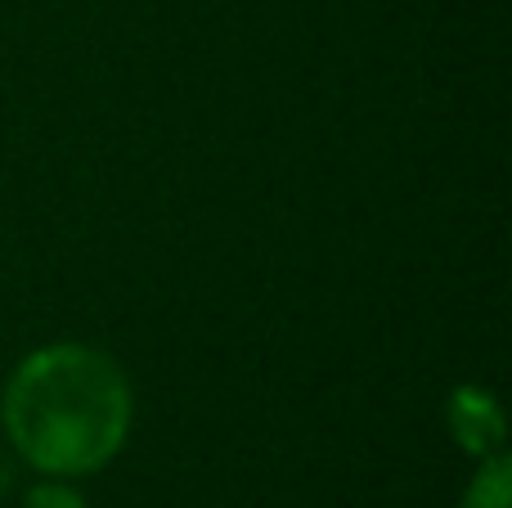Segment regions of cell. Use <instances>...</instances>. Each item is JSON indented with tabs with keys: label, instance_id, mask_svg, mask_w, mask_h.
Wrapping results in <instances>:
<instances>
[{
	"label": "cell",
	"instance_id": "obj_4",
	"mask_svg": "<svg viewBox=\"0 0 512 508\" xmlns=\"http://www.w3.org/2000/svg\"><path fill=\"white\" fill-rule=\"evenodd\" d=\"M27 508H86V504H81L68 486H36V491L27 495Z\"/></svg>",
	"mask_w": 512,
	"mask_h": 508
},
{
	"label": "cell",
	"instance_id": "obj_3",
	"mask_svg": "<svg viewBox=\"0 0 512 508\" xmlns=\"http://www.w3.org/2000/svg\"><path fill=\"white\" fill-rule=\"evenodd\" d=\"M463 508H508V464L504 459H495V464H486V473H477Z\"/></svg>",
	"mask_w": 512,
	"mask_h": 508
},
{
	"label": "cell",
	"instance_id": "obj_2",
	"mask_svg": "<svg viewBox=\"0 0 512 508\" xmlns=\"http://www.w3.org/2000/svg\"><path fill=\"white\" fill-rule=\"evenodd\" d=\"M450 423L454 432H459V441L468 450H477V455H486V450L499 446V437H504V423H499V410L495 401H490L486 392H459L450 405Z\"/></svg>",
	"mask_w": 512,
	"mask_h": 508
},
{
	"label": "cell",
	"instance_id": "obj_1",
	"mask_svg": "<svg viewBox=\"0 0 512 508\" xmlns=\"http://www.w3.org/2000/svg\"><path fill=\"white\" fill-rule=\"evenodd\" d=\"M9 441L41 473H95L131 428V383L95 347L59 342L14 369L0 405Z\"/></svg>",
	"mask_w": 512,
	"mask_h": 508
}]
</instances>
